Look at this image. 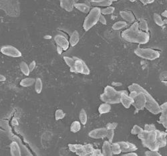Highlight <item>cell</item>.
<instances>
[{
    "instance_id": "f5cc1de1",
    "label": "cell",
    "mask_w": 167,
    "mask_h": 156,
    "mask_svg": "<svg viewBox=\"0 0 167 156\" xmlns=\"http://www.w3.org/2000/svg\"><path fill=\"white\" fill-rule=\"evenodd\" d=\"M0 78H1V79H0V80H1V81H5V77L3 76V75H1V76H0Z\"/></svg>"
},
{
    "instance_id": "ba28073f",
    "label": "cell",
    "mask_w": 167,
    "mask_h": 156,
    "mask_svg": "<svg viewBox=\"0 0 167 156\" xmlns=\"http://www.w3.org/2000/svg\"><path fill=\"white\" fill-rule=\"evenodd\" d=\"M73 58L75 60V73H79V74L87 75L90 74V69H89L86 63L84 62V61L80 58H76V57H73Z\"/></svg>"
},
{
    "instance_id": "f6af8a7d",
    "label": "cell",
    "mask_w": 167,
    "mask_h": 156,
    "mask_svg": "<svg viewBox=\"0 0 167 156\" xmlns=\"http://www.w3.org/2000/svg\"><path fill=\"white\" fill-rule=\"evenodd\" d=\"M68 147H69V151L73 152V153H75V151H76V148H75V144H71V143L68 144Z\"/></svg>"
},
{
    "instance_id": "277c9868",
    "label": "cell",
    "mask_w": 167,
    "mask_h": 156,
    "mask_svg": "<svg viewBox=\"0 0 167 156\" xmlns=\"http://www.w3.org/2000/svg\"><path fill=\"white\" fill-rule=\"evenodd\" d=\"M101 15H102L101 9L99 7H95L91 9L84 21L83 27L84 30L88 31L93 26H94L99 21Z\"/></svg>"
},
{
    "instance_id": "836d02e7",
    "label": "cell",
    "mask_w": 167,
    "mask_h": 156,
    "mask_svg": "<svg viewBox=\"0 0 167 156\" xmlns=\"http://www.w3.org/2000/svg\"><path fill=\"white\" fill-rule=\"evenodd\" d=\"M115 10L114 7L112 6H109L107 7H105L104 9H101V13L102 15H109V14H112V13H114V11Z\"/></svg>"
},
{
    "instance_id": "d6986e66",
    "label": "cell",
    "mask_w": 167,
    "mask_h": 156,
    "mask_svg": "<svg viewBox=\"0 0 167 156\" xmlns=\"http://www.w3.org/2000/svg\"><path fill=\"white\" fill-rule=\"evenodd\" d=\"M120 16L122 17L124 20L128 22H133L135 20V17L133 13L130 11H121Z\"/></svg>"
},
{
    "instance_id": "52a82bcc",
    "label": "cell",
    "mask_w": 167,
    "mask_h": 156,
    "mask_svg": "<svg viewBox=\"0 0 167 156\" xmlns=\"http://www.w3.org/2000/svg\"><path fill=\"white\" fill-rule=\"evenodd\" d=\"M134 53L140 58L149 60H156L160 57V53L158 51L151 48H138L134 50Z\"/></svg>"
},
{
    "instance_id": "5b68a950",
    "label": "cell",
    "mask_w": 167,
    "mask_h": 156,
    "mask_svg": "<svg viewBox=\"0 0 167 156\" xmlns=\"http://www.w3.org/2000/svg\"><path fill=\"white\" fill-rule=\"evenodd\" d=\"M1 9L7 15L11 17L18 16L19 14V5L17 1H1Z\"/></svg>"
},
{
    "instance_id": "f546056e",
    "label": "cell",
    "mask_w": 167,
    "mask_h": 156,
    "mask_svg": "<svg viewBox=\"0 0 167 156\" xmlns=\"http://www.w3.org/2000/svg\"><path fill=\"white\" fill-rule=\"evenodd\" d=\"M42 88H43V84H42V81L40 78H37L35 80V92H37V94L41 93V90H42Z\"/></svg>"
},
{
    "instance_id": "f907efd6",
    "label": "cell",
    "mask_w": 167,
    "mask_h": 156,
    "mask_svg": "<svg viewBox=\"0 0 167 156\" xmlns=\"http://www.w3.org/2000/svg\"><path fill=\"white\" fill-rule=\"evenodd\" d=\"M63 48H61L60 46H57V52L59 54H62V52H63Z\"/></svg>"
},
{
    "instance_id": "5bb4252c",
    "label": "cell",
    "mask_w": 167,
    "mask_h": 156,
    "mask_svg": "<svg viewBox=\"0 0 167 156\" xmlns=\"http://www.w3.org/2000/svg\"><path fill=\"white\" fill-rule=\"evenodd\" d=\"M120 102L122 104V105L126 108H129L131 105H132L134 100L128 94L127 91H125L122 94L120 98Z\"/></svg>"
},
{
    "instance_id": "603a6c76",
    "label": "cell",
    "mask_w": 167,
    "mask_h": 156,
    "mask_svg": "<svg viewBox=\"0 0 167 156\" xmlns=\"http://www.w3.org/2000/svg\"><path fill=\"white\" fill-rule=\"evenodd\" d=\"M111 106L110 104L103 103L101 104L98 108V111L100 114H106L110 111Z\"/></svg>"
},
{
    "instance_id": "484cf974",
    "label": "cell",
    "mask_w": 167,
    "mask_h": 156,
    "mask_svg": "<svg viewBox=\"0 0 167 156\" xmlns=\"http://www.w3.org/2000/svg\"><path fill=\"white\" fill-rule=\"evenodd\" d=\"M138 26L139 29L140 30H142L143 31H145V32H148V23H147V21L144 19H140L139 21H138Z\"/></svg>"
},
{
    "instance_id": "ab89813d",
    "label": "cell",
    "mask_w": 167,
    "mask_h": 156,
    "mask_svg": "<svg viewBox=\"0 0 167 156\" xmlns=\"http://www.w3.org/2000/svg\"><path fill=\"white\" fill-rule=\"evenodd\" d=\"M161 109V114L167 116V102H165L162 105H160Z\"/></svg>"
},
{
    "instance_id": "6f0895ef",
    "label": "cell",
    "mask_w": 167,
    "mask_h": 156,
    "mask_svg": "<svg viewBox=\"0 0 167 156\" xmlns=\"http://www.w3.org/2000/svg\"><path fill=\"white\" fill-rule=\"evenodd\" d=\"M163 21H164V24H167V19H164Z\"/></svg>"
},
{
    "instance_id": "9f6ffc18",
    "label": "cell",
    "mask_w": 167,
    "mask_h": 156,
    "mask_svg": "<svg viewBox=\"0 0 167 156\" xmlns=\"http://www.w3.org/2000/svg\"><path fill=\"white\" fill-rule=\"evenodd\" d=\"M163 126H164V127L167 130V123L164 124V125H163Z\"/></svg>"
},
{
    "instance_id": "3957f363",
    "label": "cell",
    "mask_w": 167,
    "mask_h": 156,
    "mask_svg": "<svg viewBox=\"0 0 167 156\" xmlns=\"http://www.w3.org/2000/svg\"><path fill=\"white\" fill-rule=\"evenodd\" d=\"M156 130L153 131H146L144 130L142 133L138 135V137L142 141L143 145L150 151H158L160 149L156 143Z\"/></svg>"
},
{
    "instance_id": "4fadbf2b",
    "label": "cell",
    "mask_w": 167,
    "mask_h": 156,
    "mask_svg": "<svg viewBox=\"0 0 167 156\" xmlns=\"http://www.w3.org/2000/svg\"><path fill=\"white\" fill-rule=\"evenodd\" d=\"M156 143L158 144L159 148L164 147L167 144V133L166 132L160 131L159 130L156 129Z\"/></svg>"
},
{
    "instance_id": "9c48e42d",
    "label": "cell",
    "mask_w": 167,
    "mask_h": 156,
    "mask_svg": "<svg viewBox=\"0 0 167 156\" xmlns=\"http://www.w3.org/2000/svg\"><path fill=\"white\" fill-rule=\"evenodd\" d=\"M1 52L6 56L13 57V58H18L21 56V52L18 49L13 46H5L1 48Z\"/></svg>"
},
{
    "instance_id": "681fc988",
    "label": "cell",
    "mask_w": 167,
    "mask_h": 156,
    "mask_svg": "<svg viewBox=\"0 0 167 156\" xmlns=\"http://www.w3.org/2000/svg\"><path fill=\"white\" fill-rule=\"evenodd\" d=\"M154 1H153V0H142V1H141V2H142L144 5H146V4H148V3H152L154 2Z\"/></svg>"
},
{
    "instance_id": "44dd1931",
    "label": "cell",
    "mask_w": 167,
    "mask_h": 156,
    "mask_svg": "<svg viewBox=\"0 0 167 156\" xmlns=\"http://www.w3.org/2000/svg\"><path fill=\"white\" fill-rule=\"evenodd\" d=\"M74 7H75L77 9H78L79 11H80L83 13H88L90 11V6L86 4V3H75L74 5Z\"/></svg>"
},
{
    "instance_id": "ffe728a7",
    "label": "cell",
    "mask_w": 167,
    "mask_h": 156,
    "mask_svg": "<svg viewBox=\"0 0 167 156\" xmlns=\"http://www.w3.org/2000/svg\"><path fill=\"white\" fill-rule=\"evenodd\" d=\"M79 33L77 32V31L75 30L73 31V33H71L70 38H69V44L71 45V46H74L76 45L79 42Z\"/></svg>"
},
{
    "instance_id": "f35d334b",
    "label": "cell",
    "mask_w": 167,
    "mask_h": 156,
    "mask_svg": "<svg viewBox=\"0 0 167 156\" xmlns=\"http://www.w3.org/2000/svg\"><path fill=\"white\" fill-rule=\"evenodd\" d=\"M144 130L146 131H156V129L154 125H153V124H146L144 126Z\"/></svg>"
},
{
    "instance_id": "11a10c76",
    "label": "cell",
    "mask_w": 167,
    "mask_h": 156,
    "mask_svg": "<svg viewBox=\"0 0 167 156\" xmlns=\"http://www.w3.org/2000/svg\"><path fill=\"white\" fill-rule=\"evenodd\" d=\"M44 38L45 39H51V36L49 35H46L44 36Z\"/></svg>"
},
{
    "instance_id": "e0dca14e",
    "label": "cell",
    "mask_w": 167,
    "mask_h": 156,
    "mask_svg": "<svg viewBox=\"0 0 167 156\" xmlns=\"http://www.w3.org/2000/svg\"><path fill=\"white\" fill-rule=\"evenodd\" d=\"M9 147H10V153L11 156H21L20 147L17 142H11Z\"/></svg>"
},
{
    "instance_id": "8992f818",
    "label": "cell",
    "mask_w": 167,
    "mask_h": 156,
    "mask_svg": "<svg viewBox=\"0 0 167 156\" xmlns=\"http://www.w3.org/2000/svg\"><path fill=\"white\" fill-rule=\"evenodd\" d=\"M142 90L146 97V103L145 108L154 114H158L161 112L160 105H159L158 102L153 98V96L147 91L146 89L142 87Z\"/></svg>"
},
{
    "instance_id": "7dc6e473",
    "label": "cell",
    "mask_w": 167,
    "mask_h": 156,
    "mask_svg": "<svg viewBox=\"0 0 167 156\" xmlns=\"http://www.w3.org/2000/svg\"><path fill=\"white\" fill-rule=\"evenodd\" d=\"M35 65H36V63H35V61H32L30 63V64H29V69H30V71L31 72V71H33V70H34V68H35Z\"/></svg>"
},
{
    "instance_id": "6da1fadb",
    "label": "cell",
    "mask_w": 167,
    "mask_h": 156,
    "mask_svg": "<svg viewBox=\"0 0 167 156\" xmlns=\"http://www.w3.org/2000/svg\"><path fill=\"white\" fill-rule=\"evenodd\" d=\"M122 37L127 42L140 44H146L150 39L148 32H145L139 29L138 21H135L130 27L122 31Z\"/></svg>"
},
{
    "instance_id": "f1b7e54d",
    "label": "cell",
    "mask_w": 167,
    "mask_h": 156,
    "mask_svg": "<svg viewBox=\"0 0 167 156\" xmlns=\"http://www.w3.org/2000/svg\"><path fill=\"white\" fill-rule=\"evenodd\" d=\"M111 149H112V153L114 155H119L122 151H121V148L119 145V144L117 143H111Z\"/></svg>"
},
{
    "instance_id": "74e56055",
    "label": "cell",
    "mask_w": 167,
    "mask_h": 156,
    "mask_svg": "<svg viewBox=\"0 0 167 156\" xmlns=\"http://www.w3.org/2000/svg\"><path fill=\"white\" fill-rule=\"evenodd\" d=\"M75 153L78 156H86L87 155H88V153H86V150H85L84 146H83V147L80 148V149H77V151Z\"/></svg>"
},
{
    "instance_id": "bcb514c9",
    "label": "cell",
    "mask_w": 167,
    "mask_h": 156,
    "mask_svg": "<svg viewBox=\"0 0 167 156\" xmlns=\"http://www.w3.org/2000/svg\"><path fill=\"white\" fill-rule=\"evenodd\" d=\"M99 21H100L101 23H102L103 25H106V23H107L106 19V18H105L104 15H100V19H99Z\"/></svg>"
},
{
    "instance_id": "30bf717a",
    "label": "cell",
    "mask_w": 167,
    "mask_h": 156,
    "mask_svg": "<svg viewBox=\"0 0 167 156\" xmlns=\"http://www.w3.org/2000/svg\"><path fill=\"white\" fill-rule=\"evenodd\" d=\"M107 132H108V129H106V127L98 128V129L91 131L89 133L88 135L89 137L93 138V139H103V138L106 137Z\"/></svg>"
},
{
    "instance_id": "7a4b0ae2",
    "label": "cell",
    "mask_w": 167,
    "mask_h": 156,
    "mask_svg": "<svg viewBox=\"0 0 167 156\" xmlns=\"http://www.w3.org/2000/svg\"><path fill=\"white\" fill-rule=\"evenodd\" d=\"M126 90H115L114 87L111 86H106L104 88V92L100 95V99L108 104H118L120 102V98L122 94Z\"/></svg>"
},
{
    "instance_id": "4316f807",
    "label": "cell",
    "mask_w": 167,
    "mask_h": 156,
    "mask_svg": "<svg viewBox=\"0 0 167 156\" xmlns=\"http://www.w3.org/2000/svg\"><path fill=\"white\" fill-rule=\"evenodd\" d=\"M81 129V123L80 122L75 121H73L70 126V131L75 133L78 132Z\"/></svg>"
},
{
    "instance_id": "7bdbcfd3",
    "label": "cell",
    "mask_w": 167,
    "mask_h": 156,
    "mask_svg": "<svg viewBox=\"0 0 167 156\" xmlns=\"http://www.w3.org/2000/svg\"><path fill=\"white\" fill-rule=\"evenodd\" d=\"M117 126H118V123H110L107 124L106 129L108 130H114Z\"/></svg>"
},
{
    "instance_id": "ac0fdd59",
    "label": "cell",
    "mask_w": 167,
    "mask_h": 156,
    "mask_svg": "<svg viewBox=\"0 0 167 156\" xmlns=\"http://www.w3.org/2000/svg\"><path fill=\"white\" fill-rule=\"evenodd\" d=\"M102 156H112L113 153L111 149V143L108 141H104L102 145Z\"/></svg>"
},
{
    "instance_id": "7c38bea8",
    "label": "cell",
    "mask_w": 167,
    "mask_h": 156,
    "mask_svg": "<svg viewBox=\"0 0 167 156\" xmlns=\"http://www.w3.org/2000/svg\"><path fill=\"white\" fill-rule=\"evenodd\" d=\"M54 40L57 46L62 48L63 50H67V48H69V41L67 40L66 37L63 36V35L60 34L56 35L54 37Z\"/></svg>"
},
{
    "instance_id": "60d3db41",
    "label": "cell",
    "mask_w": 167,
    "mask_h": 156,
    "mask_svg": "<svg viewBox=\"0 0 167 156\" xmlns=\"http://www.w3.org/2000/svg\"><path fill=\"white\" fill-rule=\"evenodd\" d=\"M160 78L162 83L167 85V72H163L162 73H161Z\"/></svg>"
},
{
    "instance_id": "c3c4849f",
    "label": "cell",
    "mask_w": 167,
    "mask_h": 156,
    "mask_svg": "<svg viewBox=\"0 0 167 156\" xmlns=\"http://www.w3.org/2000/svg\"><path fill=\"white\" fill-rule=\"evenodd\" d=\"M120 156H138V155H137V153H134V152H132V153H127L122 154V155Z\"/></svg>"
},
{
    "instance_id": "9a60e30c",
    "label": "cell",
    "mask_w": 167,
    "mask_h": 156,
    "mask_svg": "<svg viewBox=\"0 0 167 156\" xmlns=\"http://www.w3.org/2000/svg\"><path fill=\"white\" fill-rule=\"evenodd\" d=\"M60 6L61 8L67 11H71L73 9L75 1L72 0H61L60 1Z\"/></svg>"
},
{
    "instance_id": "8d00e7d4",
    "label": "cell",
    "mask_w": 167,
    "mask_h": 156,
    "mask_svg": "<svg viewBox=\"0 0 167 156\" xmlns=\"http://www.w3.org/2000/svg\"><path fill=\"white\" fill-rule=\"evenodd\" d=\"M84 149L86 150V153L88 154H92V152L94 151V147L93 146L91 145V144H86V145H84Z\"/></svg>"
},
{
    "instance_id": "2e32d148",
    "label": "cell",
    "mask_w": 167,
    "mask_h": 156,
    "mask_svg": "<svg viewBox=\"0 0 167 156\" xmlns=\"http://www.w3.org/2000/svg\"><path fill=\"white\" fill-rule=\"evenodd\" d=\"M113 1L112 0H93L91 1V3L94 6L98 7H109L112 5Z\"/></svg>"
},
{
    "instance_id": "cb8c5ba5",
    "label": "cell",
    "mask_w": 167,
    "mask_h": 156,
    "mask_svg": "<svg viewBox=\"0 0 167 156\" xmlns=\"http://www.w3.org/2000/svg\"><path fill=\"white\" fill-rule=\"evenodd\" d=\"M79 122H80L81 125H85L87 123V121H88V116H87V113L84 108H82L79 112Z\"/></svg>"
},
{
    "instance_id": "db71d44e",
    "label": "cell",
    "mask_w": 167,
    "mask_h": 156,
    "mask_svg": "<svg viewBox=\"0 0 167 156\" xmlns=\"http://www.w3.org/2000/svg\"><path fill=\"white\" fill-rule=\"evenodd\" d=\"M162 16H164V17H167V10H165L164 12H163L162 13Z\"/></svg>"
},
{
    "instance_id": "4dcf8cb0",
    "label": "cell",
    "mask_w": 167,
    "mask_h": 156,
    "mask_svg": "<svg viewBox=\"0 0 167 156\" xmlns=\"http://www.w3.org/2000/svg\"><path fill=\"white\" fill-rule=\"evenodd\" d=\"M126 25V22L124 21H119L114 23L112 25V29L114 30H119V29H122Z\"/></svg>"
},
{
    "instance_id": "d590c367",
    "label": "cell",
    "mask_w": 167,
    "mask_h": 156,
    "mask_svg": "<svg viewBox=\"0 0 167 156\" xmlns=\"http://www.w3.org/2000/svg\"><path fill=\"white\" fill-rule=\"evenodd\" d=\"M114 130H108L106 137L108 138V141L110 142V143H112V140H113V139H114Z\"/></svg>"
},
{
    "instance_id": "e575fe53",
    "label": "cell",
    "mask_w": 167,
    "mask_h": 156,
    "mask_svg": "<svg viewBox=\"0 0 167 156\" xmlns=\"http://www.w3.org/2000/svg\"><path fill=\"white\" fill-rule=\"evenodd\" d=\"M65 116V112H63L62 109H57L55 112V121H58V120L62 119Z\"/></svg>"
},
{
    "instance_id": "8fae6325",
    "label": "cell",
    "mask_w": 167,
    "mask_h": 156,
    "mask_svg": "<svg viewBox=\"0 0 167 156\" xmlns=\"http://www.w3.org/2000/svg\"><path fill=\"white\" fill-rule=\"evenodd\" d=\"M118 143L121 148V151L124 153H132L137 150V147L134 144L128 141H119Z\"/></svg>"
},
{
    "instance_id": "d6a6232c",
    "label": "cell",
    "mask_w": 167,
    "mask_h": 156,
    "mask_svg": "<svg viewBox=\"0 0 167 156\" xmlns=\"http://www.w3.org/2000/svg\"><path fill=\"white\" fill-rule=\"evenodd\" d=\"M144 131V129H142V127H140V126L137 125H135L133 126L132 130H131V133L132 134V135H140L142 133V132Z\"/></svg>"
},
{
    "instance_id": "7402d4cb",
    "label": "cell",
    "mask_w": 167,
    "mask_h": 156,
    "mask_svg": "<svg viewBox=\"0 0 167 156\" xmlns=\"http://www.w3.org/2000/svg\"><path fill=\"white\" fill-rule=\"evenodd\" d=\"M63 60H64V61L67 64V66L69 67L71 72L75 73L74 59H73V58H70V57H68V56H64L63 57Z\"/></svg>"
},
{
    "instance_id": "816d5d0a",
    "label": "cell",
    "mask_w": 167,
    "mask_h": 156,
    "mask_svg": "<svg viewBox=\"0 0 167 156\" xmlns=\"http://www.w3.org/2000/svg\"><path fill=\"white\" fill-rule=\"evenodd\" d=\"M12 125H18V121H17V120L16 119H13L12 120Z\"/></svg>"
},
{
    "instance_id": "b9f144b4",
    "label": "cell",
    "mask_w": 167,
    "mask_h": 156,
    "mask_svg": "<svg viewBox=\"0 0 167 156\" xmlns=\"http://www.w3.org/2000/svg\"><path fill=\"white\" fill-rule=\"evenodd\" d=\"M145 155H146V156H162L158 151H150V150L145 152Z\"/></svg>"
},
{
    "instance_id": "d4e9b609",
    "label": "cell",
    "mask_w": 167,
    "mask_h": 156,
    "mask_svg": "<svg viewBox=\"0 0 167 156\" xmlns=\"http://www.w3.org/2000/svg\"><path fill=\"white\" fill-rule=\"evenodd\" d=\"M35 82V80L32 78H26L24 79H22L20 82V85L23 87H28L33 85Z\"/></svg>"
},
{
    "instance_id": "1f68e13d",
    "label": "cell",
    "mask_w": 167,
    "mask_h": 156,
    "mask_svg": "<svg viewBox=\"0 0 167 156\" xmlns=\"http://www.w3.org/2000/svg\"><path fill=\"white\" fill-rule=\"evenodd\" d=\"M154 21L155 23L158 25V26H163L164 25L162 17L158 13H154Z\"/></svg>"
},
{
    "instance_id": "83f0119b",
    "label": "cell",
    "mask_w": 167,
    "mask_h": 156,
    "mask_svg": "<svg viewBox=\"0 0 167 156\" xmlns=\"http://www.w3.org/2000/svg\"><path fill=\"white\" fill-rule=\"evenodd\" d=\"M19 67H20L21 71L23 72V74H24L25 76H28L29 74V72H31L28 65L25 62H21L20 64H19Z\"/></svg>"
},
{
    "instance_id": "ee69618b",
    "label": "cell",
    "mask_w": 167,
    "mask_h": 156,
    "mask_svg": "<svg viewBox=\"0 0 167 156\" xmlns=\"http://www.w3.org/2000/svg\"><path fill=\"white\" fill-rule=\"evenodd\" d=\"M92 155L93 156H102V152L99 149H94Z\"/></svg>"
}]
</instances>
